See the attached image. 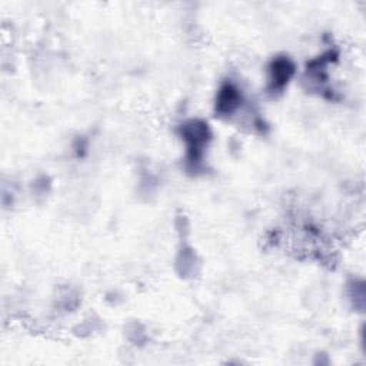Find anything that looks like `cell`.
<instances>
[{"instance_id":"3","label":"cell","mask_w":366,"mask_h":366,"mask_svg":"<svg viewBox=\"0 0 366 366\" xmlns=\"http://www.w3.org/2000/svg\"><path fill=\"white\" fill-rule=\"evenodd\" d=\"M242 102L243 97L239 87L232 81H224L216 93L214 113L219 117H229L237 112V109L242 106Z\"/></svg>"},{"instance_id":"2","label":"cell","mask_w":366,"mask_h":366,"mask_svg":"<svg viewBox=\"0 0 366 366\" xmlns=\"http://www.w3.org/2000/svg\"><path fill=\"white\" fill-rule=\"evenodd\" d=\"M269 84L267 90L270 93H282L289 84L296 73V66L293 60L287 56H277L269 63Z\"/></svg>"},{"instance_id":"1","label":"cell","mask_w":366,"mask_h":366,"mask_svg":"<svg viewBox=\"0 0 366 366\" xmlns=\"http://www.w3.org/2000/svg\"><path fill=\"white\" fill-rule=\"evenodd\" d=\"M179 136L186 143V167L199 172L203 166L204 150L212 139L209 124L200 119H192L179 126Z\"/></svg>"}]
</instances>
